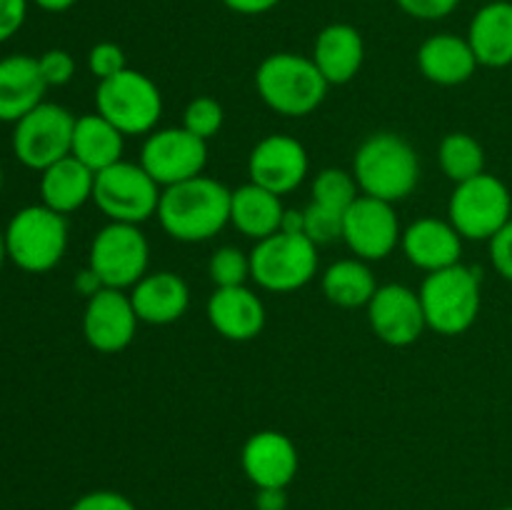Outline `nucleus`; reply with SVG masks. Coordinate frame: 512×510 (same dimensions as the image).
<instances>
[{
  "label": "nucleus",
  "instance_id": "obj_1",
  "mask_svg": "<svg viewBox=\"0 0 512 510\" xmlns=\"http://www.w3.org/2000/svg\"><path fill=\"white\" fill-rule=\"evenodd\" d=\"M233 190L220 180L198 175L163 188L158 220L165 233L180 243H203L215 238L230 223Z\"/></svg>",
  "mask_w": 512,
  "mask_h": 510
},
{
  "label": "nucleus",
  "instance_id": "obj_2",
  "mask_svg": "<svg viewBox=\"0 0 512 510\" xmlns=\"http://www.w3.org/2000/svg\"><path fill=\"white\" fill-rule=\"evenodd\" d=\"M353 175L360 195L400 203L418 188L420 160L403 135L375 133L355 150Z\"/></svg>",
  "mask_w": 512,
  "mask_h": 510
},
{
  "label": "nucleus",
  "instance_id": "obj_3",
  "mask_svg": "<svg viewBox=\"0 0 512 510\" xmlns=\"http://www.w3.org/2000/svg\"><path fill=\"white\" fill-rule=\"evenodd\" d=\"M260 100L285 118H305L323 105L328 80L313 63L298 53H273L255 70Z\"/></svg>",
  "mask_w": 512,
  "mask_h": 510
},
{
  "label": "nucleus",
  "instance_id": "obj_4",
  "mask_svg": "<svg viewBox=\"0 0 512 510\" xmlns=\"http://www.w3.org/2000/svg\"><path fill=\"white\" fill-rule=\"evenodd\" d=\"M423 303L425 323L438 335L468 333L480 315L483 290H480V273L470 265H450L425 275L418 290Z\"/></svg>",
  "mask_w": 512,
  "mask_h": 510
},
{
  "label": "nucleus",
  "instance_id": "obj_5",
  "mask_svg": "<svg viewBox=\"0 0 512 510\" xmlns=\"http://www.w3.org/2000/svg\"><path fill=\"white\" fill-rule=\"evenodd\" d=\"M8 260L25 273H48L68 250V218L48 205H25L5 228Z\"/></svg>",
  "mask_w": 512,
  "mask_h": 510
},
{
  "label": "nucleus",
  "instance_id": "obj_6",
  "mask_svg": "<svg viewBox=\"0 0 512 510\" xmlns=\"http://www.w3.org/2000/svg\"><path fill=\"white\" fill-rule=\"evenodd\" d=\"M95 108L125 138L150 135L163 115V95L148 75L125 68L113 78L100 80L95 88Z\"/></svg>",
  "mask_w": 512,
  "mask_h": 510
},
{
  "label": "nucleus",
  "instance_id": "obj_7",
  "mask_svg": "<svg viewBox=\"0 0 512 510\" xmlns=\"http://www.w3.org/2000/svg\"><path fill=\"white\" fill-rule=\"evenodd\" d=\"M512 218L510 188L498 175L480 173L458 183L448 200V220L463 240H493Z\"/></svg>",
  "mask_w": 512,
  "mask_h": 510
},
{
  "label": "nucleus",
  "instance_id": "obj_8",
  "mask_svg": "<svg viewBox=\"0 0 512 510\" xmlns=\"http://www.w3.org/2000/svg\"><path fill=\"white\" fill-rule=\"evenodd\" d=\"M318 273V245L308 235L275 233L250 250V280L270 293L305 288Z\"/></svg>",
  "mask_w": 512,
  "mask_h": 510
},
{
  "label": "nucleus",
  "instance_id": "obj_9",
  "mask_svg": "<svg viewBox=\"0 0 512 510\" xmlns=\"http://www.w3.org/2000/svg\"><path fill=\"white\" fill-rule=\"evenodd\" d=\"M160 188L140 163H120L95 173L93 203L110 223L140 225L158 215Z\"/></svg>",
  "mask_w": 512,
  "mask_h": 510
},
{
  "label": "nucleus",
  "instance_id": "obj_10",
  "mask_svg": "<svg viewBox=\"0 0 512 510\" xmlns=\"http://www.w3.org/2000/svg\"><path fill=\"white\" fill-rule=\"evenodd\" d=\"M150 243L140 225L108 223L95 233L88 253V268L103 288L130 290L148 275Z\"/></svg>",
  "mask_w": 512,
  "mask_h": 510
},
{
  "label": "nucleus",
  "instance_id": "obj_11",
  "mask_svg": "<svg viewBox=\"0 0 512 510\" xmlns=\"http://www.w3.org/2000/svg\"><path fill=\"white\" fill-rule=\"evenodd\" d=\"M75 115L58 103H40L13 128V153L25 168L43 173L73 150Z\"/></svg>",
  "mask_w": 512,
  "mask_h": 510
},
{
  "label": "nucleus",
  "instance_id": "obj_12",
  "mask_svg": "<svg viewBox=\"0 0 512 510\" xmlns=\"http://www.w3.org/2000/svg\"><path fill=\"white\" fill-rule=\"evenodd\" d=\"M140 165L160 188L198 178L208 165V140L188 133L183 125L153 130L140 150Z\"/></svg>",
  "mask_w": 512,
  "mask_h": 510
},
{
  "label": "nucleus",
  "instance_id": "obj_13",
  "mask_svg": "<svg viewBox=\"0 0 512 510\" xmlns=\"http://www.w3.org/2000/svg\"><path fill=\"white\" fill-rule=\"evenodd\" d=\"M403 230L393 203L360 195L343 213V240L355 258L385 260L400 245Z\"/></svg>",
  "mask_w": 512,
  "mask_h": 510
},
{
  "label": "nucleus",
  "instance_id": "obj_14",
  "mask_svg": "<svg viewBox=\"0 0 512 510\" xmlns=\"http://www.w3.org/2000/svg\"><path fill=\"white\" fill-rule=\"evenodd\" d=\"M310 158L298 138L285 133L265 135L255 143L248 158L250 183L275 195H288L308 178Z\"/></svg>",
  "mask_w": 512,
  "mask_h": 510
},
{
  "label": "nucleus",
  "instance_id": "obj_15",
  "mask_svg": "<svg viewBox=\"0 0 512 510\" xmlns=\"http://www.w3.org/2000/svg\"><path fill=\"white\" fill-rule=\"evenodd\" d=\"M368 323L378 340L393 348H408L418 343L428 328L420 295L403 283L380 285L368 303Z\"/></svg>",
  "mask_w": 512,
  "mask_h": 510
},
{
  "label": "nucleus",
  "instance_id": "obj_16",
  "mask_svg": "<svg viewBox=\"0 0 512 510\" xmlns=\"http://www.w3.org/2000/svg\"><path fill=\"white\" fill-rule=\"evenodd\" d=\"M130 293L118 288H103L90 295L83 313V335L88 345L98 353L113 355L128 348L138 330Z\"/></svg>",
  "mask_w": 512,
  "mask_h": 510
},
{
  "label": "nucleus",
  "instance_id": "obj_17",
  "mask_svg": "<svg viewBox=\"0 0 512 510\" xmlns=\"http://www.w3.org/2000/svg\"><path fill=\"white\" fill-rule=\"evenodd\" d=\"M240 465L255 488H288L298 475L300 455L280 430H258L245 440Z\"/></svg>",
  "mask_w": 512,
  "mask_h": 510
},
{
  "label": "nucleus",
  "instance_id": "obj_18",
  "mask_svg": "<svg viewBox=\"0 0 512 510\" xmlns=\"http://www.w3.org/2000/svg\"><path fill=\"white\" fill-rule=\"evenodd\" d=\"M205 313L215 333L233 343L255 340L265 328V305L248 285L215 288Z\"/></svg>",
  "mask_w": 512,
  "mask_h": 510
},
{
  "label": "nucleus",
  "instance_id": "obj_19",
  "mask_svg": "<svg viewBox=\"0 0 512 510\" xmlns=\"http://www.w3.org/2000/svg\"><path fill=\"white\" fill-rule=\"evenodd\" d=\"M405 258L425 273L458 265L463 258V238L450 220L420 218L403 230L400 238Z\"/></svg>",
  "mask_w": 512,
  "mask_h": 510
},
{
  "label": "nucleus",
  "instance_id": "obj_20",
  "mask_svg": "<svg viewBox=\"0 0 512 510\" xmlns=\"http://www.w3.org/2000/svg\"><path fill=\"white\" fill-rule=\"evenodd\" d=\"M130 300L140 323L170 325L188 313L190 288L173 270H155L130 288Z\"/></svg>",
  "mask_w": 512,
  "mask_h": 510
},
{
  "label": "nucleus",
  "instance_id": "obj_21",
  "mask_svg": "<svg viewBox=\"0 0 512 510\" xmlns=\"http://www.w3.org/2000/svg\"><path fill=\"white\" fill-rule=\"evenodd\" d=\"M45 83L38 58L25 53L0 60V123H18L23 115L45 103Z\"/></svg>",
  "mask_w": 512,
  "mask_h": 510
},
{
  "label": "nucleus",
  "instance_id": "obj_22",
  "mask_svg": "<svg viewBox=\"0 0 512 510\" xmlns=\"http://www.w3.org/2000/svg\"><path fill=\"white\" fill-rule=\"evenodd\" d=\"M313 63L328 85H345L360 73L365 60V43L358 28L350 23H330L318 33L313 45Z\"/></svg>",
  "mask_w": 512,
  "mask_h": 510
},
{
  "label": "nucleus",
  "instance_id": "obj_23",
  "mask_svg": "<svg viewBox=\"0 0 512 510\" xmlns=\"http://www.w3.org/2000/svg\"><path fill=\"white\" fill-rule=\"evenodd\" d=\"M418 68L430 83L453 88L473 78L478 70V58L468 38H460L455 33H438L423 40L418 48Z\"/></svg>",
  "mask_w": 512,
  "mask_h": 510
},
{
  "label": "nucleus",
  "instance_id": "obj_24",
  "mask_svg": "<svg viewBox=\"0 0 512 510\" xmlns=\"http://www.w3.org/2000/svg\"><path fill=\"white\" fill-rule=\"evenodd\" d=\"M468 43L478 65L483 68H508L512 65V3L493 0L473 15L468 28Z\"/></svg>",
  "mask_w": 512,
  "mask_h": 510
},
{
  "label": "nucleus",
  "instance_id": "obj_25",
  "mask_svg": "<svg viewBox=\"0 0 512 510\" xmlns=\"http://www.w3.org/2000/svg\"><path fill=\"white\" fill-rule=\"evenodd\" d=\"M95 173L78 158L58 160L40 173V200L60 215L75 213L93 200Z\"/></svg>",
  "mask_w": 512,
  "mask_h": 510
},
{
  "label": "nucleus",
  "instance_id": "obj_26",
  "mask_svg": "<svg viewBox=\"0 0 512 510\" xmlns=\"http://www.w3.org/2000/svg\"><path fill=\"white\" fill-rule=\"evenodd\" d=\"M283 213L285 208L280 195L270 193L255 183L240 185L230 198V223L235 225L238 233H243L245 238H253L255 243L278 233Z\"/></svg>",
  "mask_w": 512,
  "mask_h": 510
},
{
  "label": "nucleus",
  "instance_id": "obj_27",
  "mask_svg": "<svg viewBox=\"0 0 512 510\" xmlns=\"http://www.w3.org/2000/svg\"><path fill=\"white\" fill-rule=\"evenodd\" d=\"M125 135L115 128L110 120L100 113H85L75 118L73 130V150L70 155L80 163L88 165L93 173L110 168V165L123 160Z\"/></svg>",
  "mask_w": 512,
  "mask_h": 510
},
{
  "label": "nucleus",
  "instance_id": "obj_28",
  "mask_svg": "<svg viewBox=\"0 0 512 510\" xmlns=\"http://www.w3.org/2000/svg\"><path fill=\"white\" fill-rule=\"evenodd\" d=\"M320 285L325 298L338 308H368L375 290L380 288L370 265L360 258H345L330 265L320 278Z\"/></svg>",
  "mask_w": 512,
  "mask_h": 510
},
{
  "label": "nucleus",
  "instance_id": "obj_29",
  "mask_svg": "<svg viewBox=\"0 0 512 510\" xmlns=\"http://www.w3.org/2000/svg\"><path fill=\"white\" fill-rule=\"evenodd\" d=\"M438 160L455 185L485 173V150L470 133H448L440 140Z\"/></svg>",
  "mask_w": 512,
  "mask_h": 510
},
{
  "label": "nucleus",
  "instance_id": "obj_30",
  "mask_svg": "<svg viewBox=\"0 0 512 510\" xmlns=\"http://www.w3.org/2000/svg\"><path fill=\"white\" fill-rule=\"evenodd\" d=\"M360 198L358 180L343 168H325L313 180V203L345 213Z\"/></svg>",
  "mask_w": 512,
  "mask_h": 510
},
{
  "label": "nucleus",
  "instance_id": "obj_31",
  "mask_svg": "<svg viewBox=\"0 0 512 510\" xmlns=\"http://www.w3.org/2000/svg\"><path fill=\"white\" fill-rule=\"evenodd\" d=\"M208 275L215 288H235L250 280V253H243L235 245H223L210 255Z\"/></svg>",
  "mask_w": 512,
  "mask_h": 510
},
{
  "label": "nucleus",
  "instance_id": "obj_32",
  "mask_svg": "<svg viewBox=\"0 0 512 510\" xmlns=\"http://www.w3.org/2000/svg\"><path fill=\"white\" fill-rule=\"evenodd\" d=\"M223 105L218 103L215 98H208V95H200V98L190 100L185 105V113H183V128L188 133L198 135L200 140H210L220 133L223 128Z\"/></svg>",
  "mask_w": 512,
  "mask_h": 510
},
{
  "label": "nucleus",
  "instance_id": "obj_33",
  "mask_svg": "<svg viewBox=\"0 0 512 510\" xmlns=\"http://www.w3.org/2000/svg\"><path fill=\"white\" fill-rule=\"evenodd\" d=\"M305 213V235L315 245H330L335 240H343V213L325 205L310 203Z\"/></svg>",
  "mask_w": 512,
  "mask_h": 510
},
{
  "label": "nucleus",
  "instance_id": "obj_34",
  "mask_svg": "<svg viewBox=\"0 0 512 510\" xmlns=\"http://www.w3.org/2000/svg\"><path fill=\"white\" fill-rule=\"evenodd\" d=\"M125 68H128V63H125V53L118 43L105 40V43H95L90 48L88 70L98 78V83L100 80L113 78V75H118Z\"/></svg>",
  "mask_w": 512,
  "mask_h": 510
},
{
  "label": "nucleus",
  "instance_id": "obj_35",
  "mask_svg": "<svg viewBox=\"0 0 512 510\" xmlns=\"http://www.w3.org/2000/svg\"><path fill=\"white\" fill-rule=\"evenodd\" d=\"M40 73H43L48 88H60L68 85L75 75V58L63 48H50L43 55H38Z\"/></svg>",
  "mask_w": 512,
  "mask_h": 510
},
{
  "label": "nucleus",
  "instance_id": "obj_36",
  "mask_svg": "<svg viewBox=\"0 0 512 510\" xmlns=\"http://www.w3.org/2000/svg\"><path fill=\"white\" fill-rule=\"evenodd\" d=\"M405 15L415 20H443L460 5V0H395Z\"/></svg>",
  "mask_w": 512,
  "mask_h": 510
},
{
  "label": "nucleus",
  "instance_id": "obj_37",
  "mask_svg": "<svg viewBox=\"0 0 512 510\" xmlns=\"http://www.w3.org/2000/svg\"><path fill=\"white\" fill-rule=\"evenodd\" d=\"M70 510H138L133 500L125 498L118 490H90V493L80 495Z\"/></svg>",
  "mask_w": 512,
  "mask_h": 510
},
{
  "label": "nucleus",
  "instance_id": "obj_38",
  "mask_svg": "<svg viewBox=\"0 0 512 510\" xmlns=\"http://www.w3.org/2000/svg\"><path fill=\"white\" fill-rule=\"evenodd\" d=\"M488 245H490V260H493V268L498 270L500 278H505L508 283H512V218Z\"/></svg>",
  "mask_w": 512,
  "mask_h": 510
},
{
  "label": "nucleus",
  "instance_id": "obj_39",
  "mask_svg": "<svg viewBox=\"0 0 512 510\" xmlns=\"http://www.w3.org/2000/svg\"><path fill=\"white\" fill-rule=\"evenodd\" d=\"M28 18V0H0V43L13 38Z\"/></svg>",
  "mask_w": 512,
  "mask_h": 510
},
{
  "label": "nucleus",
  "instance_id": "obj_40",
  "mask_svg": "<svg viewBox=\"0 0 512 510\" xmlns=\"http://www.w3.org/2000/svg\"><path fill=\"white\" fill-rule=\"evenodd\" d=\"M225 8L238 15H263L278 8L280 0H223Z\"/></svg>",
  "mask_w": 512,
  "mask_h": 510
},
{
  "label": "nucleus",
  "instance_id": "obj_41",
  "mask_svg": "<svg viewBox=\"0 0 512 510\" xmlns=\"http://www.w3.org/2000/svg\"><path fill=\"white\" fill-rule=\"evenodd\" d=\"M258 510H288V493L285 488H258L255 495Z\"/></svg>",
  "mask_w": 512,
  "mask_h": 510
},
{
  "label": "nucleus",
  "instance_id": "obj_42",
  "mask_svg": "<svg viewBox=\"0 0 512 510\" xmlns=\"http://www.w3.org/2000/svg\"><path fill=\"white\" fill-rule=\"evenodd\" d=\"M280 233L305 235V213H303V210L285 208L283 220H280Z\"/></svg>",
  "mask_w": 512,
  "mask_h": 510
},
{
  "label": "nucleus",
  "instance_id": "obj_43",
  "mask_svg": "<svg viewBox=\"0 0 512 510\" xmlns=\"http://www.w3.org/2000/svg\"><path fill=\"white\" fill-rule=\"evenodd\" d=\"M75 288H78L85 298H90V295H95L98 290H103V283H100V278L93 273V270L85 268L80 270L78 278H75Z\"/></svg>",
  "mask_w": 512,
  "mask_h": 510
},
{
  "label": "nucleus",
  "instance_id": "obj_44",
  "mask_svg": "<svg viewBox=\"0 0 512 510\" xmlns=\"http://www.w3.org/2000/svg\"><path fill=\"white\" fill-rule=\"evenodd\" d=\"M35 5H38L40 10H45V13H65V10L73 8L78 0H33Z\"/></svg>",
  "mask_w": 512,
  "mask_h": 510
},
{
  "label": "nucleus",
  "instance_id": "obj_45",
  "mask_svg": "<svg viewBox=\"0 0 512 510\" xmlns=\"http://www.w3.org/2000/svg\"><path fill=\"white\" fill-rule=\"evenodd\" d=\"M5 260H8V245H5V230L0 228V270H3Z\"/></svg>",
  "mask_w": 512,
  "mask_h": 510
},
{
  "label": "nucleus",
  "instance_id": "obj_46",
  "mask_svg": "<svg viewBox=\"0 0 512 510\" xmlns=\"http://www.w3.org/2000/svg\"><path fill=\"white\" fill-rule=\"evenodd\" d=\"M0 190H3V165H0Z\"/></svg>",
  "mask_w": 512,
  "mask_h": 510
},
{
  "label": "nucleus",
  "instance_id": "obj_47",
  "mask_svg": "<svg viewBox=\"0 0 512 510\" xmlns=\"http://www.w3.org/2000/svg\"><path fill=\"white\" fill-rule=\"evenodd\" d=\"M498 510H512V505H505V508H498Z\"/></svg>",
  "mask_w": 512,
  "mask_h": 510
}]
</instances>
